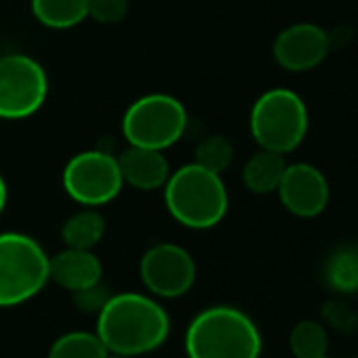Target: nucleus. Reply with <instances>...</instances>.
<instances>
[{
    "instance_id": "4",
    "label": "nucleus",
    "mask_w": 358,
    "mask_h": 358,
    "mask_svg": "<svg viewBox=\"0 0 358 358\" xmlns=\"http://www.w3.org/2000/svg\"><path fill=\"white\" fill-rule=\"evenodd\" d=\"M308 108L291 89H270L262 93L249 116V129L255 143L264 150L289 154L301 145L308 135Z\"/></svg>"
},
{
    "instance_id": "9",
    "label": "nucleus",
    "mask_w": 358,
    "mask_h": 358,
    "mask_svg": "<svg viewBox=\"0 0 358 358\" xmlns=\"http://www.w3.org/2000/svg\"><path fill=\"white\" fill-rule=\"evenodd\" d=\"M139 276L152 295L175 299L194 287L196 262L184 247L175 243H158L143 253Z\"/></svg>"
},
{
    "instance_id": "14",
    "label": "nucleus",
    "mask_w": 358,
    "mask_h": 358,
    "mask_svg": "<svg viewBox=\"0 0 358 358\" xmlns=\"http://www.w3.org/2000/svg\"><path fill=\"white\" fill-rule=\"evenodd\" d=\"M285 154L259 148L243 166V184L253 194H272L278 190L287 169Z\"/></svg>"
},
{
    "instance_id": "12",
    "label": "nucleus",
    "mask_w": 358,
    "mask_h": 358,
    "mask_svg": "<svg viewBox=\"0 0 358 358\" xmlns=\"http://www.w3.org/2000/svg\"><path fill=\"white\" fill-rule=\"evenodd\" d=\"M103 266L93 249L66 247L49 259V278L66 291L80 293L101 282Z\"/></svg>"
},
{
    "instance_id": "22",
    "label": "nucleus",
    "mask_w": 358,
    "mask_h": 358,
    "mask_svg": "<svg viewBox=\"0 0 358 358\" xmlns=\"http://www.w3.org/2000/svg\"><path fill=\"white\" fill-rule=\"evenodd\" d=\"M324 322L337 333H354L358 327V314L343 301H329L322 308Z\"/></svg>"
},
{
    "instance_id": "18",
    "label": "nucleus",
    "mask_w": 358,
    "mask_h": 358,
    "mask_svg": "<svg viewBox=\"0 0 358 358\" xmlns=\"http://www.w3.org/2000/svg\"><path fill=\"white\" fill-rule=\"evenodd\" d=\"M289 345L295 358H320L327 356L329 333L327 327L316 320H301L289 335Z\"/></svg>"
},
{
    "instance_id": "17",
    "label": "nucleus",
    "mask_w": 358,
    "mask_h": 358,
    "mask_svg": "<svg viewBox=\"0 0 358 358\" xmlns=\"http://www.w3.org/2000/svg\"><path fill=\"white\" fill-rule=\"evenodd\" d=\"M110 352L97 333L70 331L53 341L49 348V358H106Z\"/></svg>"
},
{
    "instance_id": "7",
    "label": "nucleus",
    "mask_w": 358,
    "mask_h": 358,
    "mask_svg": "<svg viewBox=\"0 0 358 358\" xmlns=\"http://www.w3.org/2000/svg\"><path fill=\"white\" fill-rule=\"evenodd\" d=\"M66 194L83 207H103L124 188L118 156L106 150H85L74 154L62 175Z\"/></svg>"
},
{
    "instance_id": "6",
    "label": "nucleus",
    "mask_w": 358,
    "mask_h": 358,
    "mask_svg": "<svg viewBox=\"0 0 358 358\" xmlns=\"http://www.w3.org/2000/svg\"><path fill=\"white\" fill-rule=\"evenodd\" d=\"M188 110L173 95L150 93L135 99L122 116V135L129 145L166 150L184 137Z\"/></svg>"
},
{
    "instance_id": "13",
    "label": "nucleus",
    "mask_w": 358,
    "mask_h": 358,
    "mask_svg": "<svg viewBox=\"0 0 358 358\" xmlns=\"http://www.w3.org/2000/svg\"><path fill=\"white\" fill-rule=\"evenodd\" d=\"M118 164L124 186H131L141 192L162 190L171 175V166L162 150L129 145L118 156Z\"/></svg>"
},
{
    "instance_id": "23",
    "label": "nucleus",
    "mask_w": 358,
    "mask_h": 358,
    "mask_svg": "<svg viewBox=\"0 0 358 358\" xmlns=\"http://www.w3.org/2000/svg\"><path fill=\"white\" fill-rule=\"evenodd\" d=\"M7 199H9V188H7L5 177L0 175V215H3V211L7 207Z\"/></svg>"
},
{
    "instance_id": "20",
    "label": "nucleus",
    "mask_w": 358,
    "mask_h": 358,
    "mask_svg": "<svg viewBox=\"0 0 358 358\" xmlns=\"http://www.w3.org/2000/svg\"><path fill=\"white\" fill-rule=\"evenodd\" d=\"M234 160V145L226 135H209L196 145L194 162L222 175Z\"/></svg>"
},
{
    "instance_id": "21",
    "label": "nucleus",
    "mask_w": 358,
    "mask_h": 358,
    "mask_svg": "<svg viewBox=\"0 0 358 358\" xmlns=\"http://www.w3.org/2000/svg\"><path fill=\"white\" fill-rule=\"evenodd\" d=\"M129 15V0H89V17L101 26H116Z\"/></svg>"
},
{
    "instance_id": "24",
    "label": "nucleus",
    "mask_w": 358,
    "mask_h": 358,
    "mask_svg": "<svg viewBox=\"0 0 358 358\" xmlns=\"http://www.w3.org/2000/svg\"><path fill=\"white\" fill-rule=\"evenodd\" d=\"M106 358H131V356H122V354H108Z\"/></svg>"
},
{
    "instance_id": "15",
    "label": "nucleus",
    "mask_w": 358,
    "mask_h": 358,
    "mask_svg": "<svg viewBox=\"0 0 358 358\" xmlns=\"http://www.w3.org/2000/svg\"><path fill=\"white\" fill-rule=\"evenodd\" d=\"M32 15L51 30H70L89 17V0H32Z\"/></svg>"
},
{
    "instance_id": "5",
    "label": "nucleus",
    "mask_w": 358,
    "mask_h": 358,
    "mask_svg": "<svg viewBox=\"0 0 358 358\" xmlns=\"http://www.w3.org/2000/svg\"><path fill=\"white\" fill-rule=\"evenodd\" d=\"M49 255L41 243L22 232L0 234V308L36 297L49 278Z\"/></svg>"
},
{
    "instance_id": "1",
    "label": "nucleus",
    "mask_w": 358,
    "mask_h": 358,
    "mask_svg": "<svg viewBox=\"0 0 358 358\" xmlns=\"http://www.w3.org/2000/svg\"><path fill=\"white\" fill-rule=\"evenodd\" d=\"M171 331L164 308L141 293L110 295L97 310L95 333L110 354L143 356L158 350Z\"/></svg>"
},
{
    "instance_id": "11",
    "label": "nucleus",
    "mask_w": 358,
    "mask_h": 358,
    "mask_svg": "<svg viewBox=\"0 0 358 358\" xmlns=\"http://www.w3.org/2000/svg\"><path fill=\"white\" fill-rule=\"evenodd\" d=\"M329 34L316 24H293L285 28L272 45L276 64L289 72H308L324 62L329 55Z\"/></svg>"
},
{
    "instance_id": "16",
    "label": "nucleus",
    "mask_w": 358,
    "mask_h": 358,
    "mask_svg": "<svg viewBox=\"0 0 358 358\" xmlns=\"http://www.w3.org/2000/svg\"><path fill=\"white\" fill-rule=\"evenodd\" d=\"M103 234L106 220L93 207H85L83 211L70 215L62 226V241L72 249H93L103 238Z\"/></svg>"
},
{
    "instance_id": "2",
    "label": "nucleus",
    "mask_w": 358,
    "mask_h": 358,
    "mask_svg": "<svg viewBox=\"0 0 358 358\" xmlns=\"http://www.w3.org/2000/svg\"><path fill=\"white\" fill-rule=\"evenodd\" d=\"M169 215L190 230H209L224 222L230 196L222 175L190 162L171 171L162 188Z\"/></svg>"
},
{
    "instance_id": "3",
    "label": "nucleus",
    "mask_w": 358,
    "mask_h": 358,
    "mask_svg": "<svg viewBox=\"0 0 358 358\" xmlns=\"http://www.w3.org/2000/svg\"><path fill=\"white\" fill-rule=\"evenodd\" d=\"M186 354L188 358H259L262 335L245 312L213 306L188 324Z\"/></svg>"
},
{
    "instance_id": "19",
    "label": "nucleus",
    "mask_w": 358,
    "mask_h": 358,
    "mask_svg": "<svg viewBox=\"0 0 358 358\" xmlns=\"http://www.w3.org/2000/svg\"><path fill=\"white\" fill-rule=\"evenodd\" d=\"M327 280L339 293L358 291V249L343 247L335 251L327 264Z\"/></svg>"
},
{
    "instance_id": "25",
    "label": "nucleus",
    "mask_w": 358,
    "mask_h": 358,
    "mask_svg": "<svg viewBox=\"0 0 358 358\" xmlns=\"http://www.w3.org/2000/svg\"><path fill=\"white\" fill-rule=\"evenodd\" d=\"M320 358H329V356H320Z\"/></svg>"
},
{
    "instance_id": "8",
    "label": "nucleus",
    "mask_w": 358,
    "mask_h": 358,
    "mask_svg": "<svg viewBox=\"0 0 358 358\" xmlns=\"http://www.w3.org/2000/svg\"><path fill=\"white\" fill-rule=\"evenodd\" d=\"M47 95L49 78L34 57L24 53L0 57V118H30L45 106Z\"/></svg>"
},
{
    "instance_id": "10",
    "label": "nucleus",
    "mask_w": 358,
    "mask_h": 358,
    "mask_svg": "<svg viewBox=\"0 0 358 358\" xmlns=\"http://www.w3.org/2000/svg\"><path fill=\"white\" fill-rule=\"evenodd\" d=\"M276 192L289 213L306 220L320 215L327 209L331 196L324 173L310 162L287 164Z\"/></svg>"
}]
</instances>
